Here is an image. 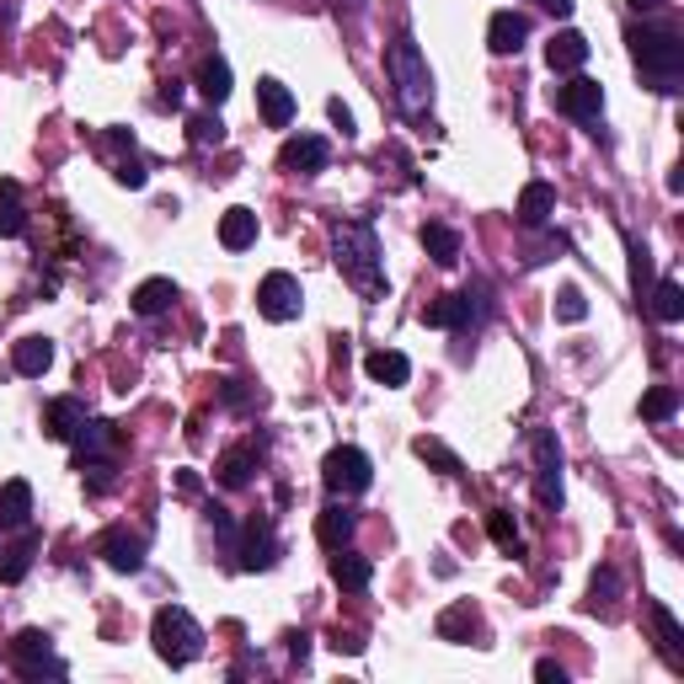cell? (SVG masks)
<instances>
[{
	"mask_svg": "<svg viewBox=\"0 0 684 684\" xmlns=\"http://www.w3.org/2000/svg\"><path fill=\"white\" fill-rule=\"evenodd\" d=\"M332 262L370 306L385 300V257H380V236H374L370 220H337L332 225Z\"/></svg>",
	"mask_w": 684,
	"mask_h": 684,
	"instance_id": "obj_1",
	"label": "cell"
},
{
	"mask_svg": "<svg viewBox=\"0 0 684 684\" xmlns=\"http://www.w3.org/2000/svg\"><path fill=\"white\" fill-rule=\"evenodd\" d=\"M636 70L652 80V91H680L684 80V38L674 27H631L625 33Z\"/></svg>",
	"mask_w": 684,
	"mask_h": 684,
	"instance_id": "obj_2",
	"label": "cell"
},
{
	"mask_svg": "<svg viewBox=\"0 0 684 684\" xmlns=\"http://www.w3.org/2000/svg\"><path fill=\"white\" fill-rule=\"evenodd\" d=\"M385 75H390L396 102H401L407 113H428V108H434V70H428L423 49H418L412 38H396V43L385 49Z\"/></svg>",
	"mask_w": 684,
	"mask_h": 684,
	"instance_id": "obj_3",
	"label": "cell"
},
{
	"mask_svg": "<svg viewBox=\"0 0 684 684\" xmlns=\"http://www.w3.org/2000/svg\"><path fill=\"white\" fill-rule=\"evenodd\" d=\"M150 642H156V658L172 663V669H187L198 652H203V631L187 615L183 605H161L156 621H150Z\"/></svg>",
	"mask_w": 684,
	"mask_h": 684,
	"instance_id": "obj_4",
	"label": "cell"
},
{
	"mask_svg": "<svg viewBox=\"0 0 684 684\" xmlns=\"http://www.w3.org/2000/svg\"><path fill=\"white\" fill-rule=\"evenodd\" d=\"M321 482H326L332 498H359V493H370V482H374L370 455H364L359 444H337V449H326V460H321Z\"/></svg>",
	"mask_w": 684,
	"mask_h": 684,
	"instance_id": "obj_5",
	"label": "cell"
},
{
	"mask_svg": "<svg viewBox=\"0 0 684 684\" xmlns=\"http://www.w3.org/2000/svg\"><path fill=\"white\" fill-rule=\"evenodd\" d=\"M11 663H16L22 680H43V674L60 680L64 674V663L54 658V647H49L43 631H16V636H11Z\"/></svg>",
	"mask_w": 684,
	"mask_h": 684,
	"instance_id": "obj_6",
	"label": "cell"
},
{
	"mask_svg": "<svg viewBox=\"0 0 684 684\" xmlns=\"http://www.w3.org/2000/svg\"><path fill=\"white\" fill-rule=\"evenodd\" d=\"M257 311L268 315V321H295V315L306 311L300 278H295V273H268V278L257 284Z\"/></svg>",
	"mask_w": 684,
	"mask_h": 684,
	"instance_id": "obj_7",
	"label": "cell"
},
{
	"mask_svg": "<svg viewBox=\"0 0 684 684\" xmlns=\"http://www.w3.org/2000/svg\"><path fill=\"white\" fill-rule=\"evenodd\" d=\"M482 315H487L482 289H455V295H438L434 306L423 311V321H428V326H444V332H460V326H476Z\"/></svg>",
	"mask_w": 684,
	"mask_h": 684,
	"instance_id": "obj_8",
	"label": "cell"
},
{
	"mask_svg": "<svg viewBox=\"0 0 684 684\" xmlns=\"http://www.w3.org/2000/svg\"><path fill=\"white\" fill-rule=\"evenodd\" d=\"M535 498L540 508H561V444L551 428L535 434Z\"/></svg>",
	"mask_w": 684,
	"mask_h": 684,
	"instance_id": "obj_9",
	"label": "cell"
},
{
	"mask_svg": "<svg viewBox=\"0 0 684 684\" xmlns=\"http://www.w3.org/2000/svg\"><path fill=\"white\" fill-rule=\"evenodd\" d=\"M326 161H332V145H326L321 134H295V139H284V150H278V166H284L289 177H315V172H326Z\"/></svg>",
	"mask_w": 684,
	"mask_h": 684,
	"instance_id": "obj_10",
	"label": "cell"
},
{
	"mask_svg": "<svg viewBox=\"0 0 684 684\" xmlns=\"http://www.w3.org/2000/svg\"><path fill=\"white\" fill-rule=\"evenodd\" d=\"M119 423H108V418H86V423H80V428H75V438H70V444H75V471H80V465H91V460H113V455H119Z\"/></svg>",
	"mask_w": 684,
	"mask_h": 684,
	"instance_id": "obj_11",
	"label": "cell"
},
{
	"mask_svg": "<svg viewBox=\"0 0 684 684\" xmlns=\"http://www.w3.org/2000/svg\"><path fill=\"white\" fill-rule=\"evenodd\" d=\"M97 557L108 561L113 572H139V567H145V535L128 530V524H113V530H102Z\"/></svg>",
	"mask_w": 684,
	"mask_h": 684,
	"instance_id": "obj_12",
	"label": "cell"
},
{
	"mask_svg": "<svg viewBox=\"0 0 684 684\" xmlns=\"http://www.w3.org/2000/svg\"><path fill=\"white\" fill-rule=\"evenodd\" d=\"M557 108L567 113V119H599L605 113V86L599 80H588V75H572L567 86H557Z\"/></svg>",
	"mask_w": 684,
	"mask_h": 684,
	"instance_id": "obj_13",
	"label": "cell"
},
{
	"mask_svg": "<svg viewBox=\"0 0 684 684\" xmlns=\"http://www.w3.org/2000/svg\"><path fill=\"white\" fill-rule=\"evenodd\" d=\"M236 557H241L247 572H268V567L278 561V535H273V524H268V519H251L247 540L236 546Z\"/></svg>",
	"mask_w": 684,
	"mask_h": 684,
	"instance_id": "obj_14",
	"label": "cell"
},
{
	"mask_svg": "<svg viewBox=\"0 0 684 684\" xmlns=\"http://www.w3.org/2000/svg\"><path fill=\"white\" fill-rule=\"evenodd\" d=\"M353 530H359V519H353L348 502H332V508L315 513V540H321L326 551H343V546L353 540Z\"/></svg>",
	"mask_w": 684,
	"mask_h": 684,
	"instance_id": "obj_15",
	"label": "cell"
},
{
	"mask_svg": "<svg viewBox=\"0 0 684 684\" xmlns=\"http://www.w3.org/2000/svg\"><path fill=\"white\" fill-rule=\"evenodd\" d=\"M38 530H27L22 524V535L11 540V546H0V583H22L27 577V567H33V557H38Z\"/></svg>",
	"mask_w": 684,
	"mask_h": 684,
	"instance_id": "obj_16",
	"label": "cell"
},
{
	"mask_svg": "<svg viewBox=\"0 0 684 684\" xmlns=\"http://www.w3.org/2000/svg\"><path fill=\"white\" fill-rule=\"evenodd\" d=\"M524 38H530V22L519 11H493V22H487V49L493 54H519Z\"/></svg>",
	"mask_w": 684,
	"mask_h": 684,
	"instance_id": "obj_17",
	"label": "cell"
},
{
	"mask_svg": "<svg viewBox=\"0 0 684 684\" xmlns=\"http://www.w3.org/2000/svg\"><path fill=\"white\" fill-rule=\"evenodd\" d=\"M80 423H86V407H80L75 396H54V401L43 407V434L60 438V444H70Z\"/></svg>",
	"mask_w": 684,
	"mask_h": 684,
	"instance_id": "obj_18",
	"label": "cell"
},
{
	"mask_svg": "<svg viewBox=\"0 0 684 684\" xmlns=\"http://www.w3.org/2000/svg\"><path fill=\"white\" fill-rule=\"evenodd\" d=\"M257 108H262V119H268V128H289V119H295V97H289V86L284 80H257Z\"/></svg>",
	"mask_w": 684,
	"mask_h": 684,
	"instance_id": "obj_19",
	"label": "cell"
},
{
	"mask_svg": "<svg viewBox=\"0 0 684 684\" xmlns=\"http://www.w3.org/2000/svg\"><path fill=\"white\" fill-rule=\"evenodd\" d=\"M551 214H557V187L551 183H524V192H519V225L540 231Z\"/></svg>",
	"mask_w": 684,
	"mask_h": 684,
	"instance_id": "obj_20",
	"label": "cell"
},
{
	"mask_svg": "<svg viewBox=\"0 0 684 684\" xmlns=\"http://www.w3.org/2000/svg\"><path fill=\"white\" fill-rule=\"evenodd\" d=\"M546 64H551L557 75L583 70V64H588V38H583V33H572V27H567V33H557V38L546 43Z\"/></svg>",
	"mask_w": 684,
	"mask_h": 684,
	"instance_id": "obj_21",
	"label": "cell"
},
{
	"mask_svg": "<svg viewBox=\"0 0 684 684\" xmlns=\"http://www.w3.org/2000/svg\"><path fill=\"white\" fill-rule=\"evenodd\" d=\"M257 455H262V438H257V444H241V449H225V455H220V482H225L231 493H241V487H251V471H257Z\"/></svg>",
	"mask_w": 684,
	"mask_h": 684,
	"instance_id": "obj_22",
	"label": "cell"
},
{
	"mask_svg": "<svg viewBox=\"0 0 684 684\" xmlns=\"http://www.w3.org/2000/svg\"><path fill=\"white\" fill-rule=\"evenodd\" d=\"M49 364H54V343H49V337H22V343L11 348V370L27 374V380L49 374Z\"/></svg>",
	"mask_w": 684,
	"mask_h": 684,
	"instance_id": "obj_23",
	"label": "cell"
},
{
	"mask_svg": "<svg viewBox=\"0 0 684 684\" xmlns=\"http://www.w3.org/2000/svg\"><path fill=\"white\" fill-rule=\"evenodd\" d=\"M364 370H370L374 385H390V390H396V385H407V380H412V359H407V353H396V348H374L370 359H364Z\"/></svg>",
	"mask_w": 684,
	"mask_h": 684,
	"instance_id": "obj_24",
	"label": "cell"
},
{
	"mask_svg": "<svg viewBox=\"0 0 684 684\" xmlns=\"http://www.w3.org/2000/svg\"><path fill=\"white\" fill-rule=\"evenodd\" d=\"M647 615H652V631H658V652L680 669L684 663V631H680V621H674V610H669V605H647Z\"/></svg>",
	"mask_w": 684,
	"mask_h": 684,
	"instance_id": "obj_25",
	"label": "cell"
},
{
	"mask_svg": "<svg viewBox=\"0 0 684 684\" xmlns=\"http://www.w3.org/2000/svg\"><path fill=\"white\" fill-rule=\"evenodd\" d=\"M370 577H374L370 557H359V551H337V557H332V583H337V588L359 594V588H370Z\"/></svg>",
	"mask_w": 684,
	"mask_h": 684,
	"instance_id": "obj_26",
	"label": "cell"
},
{
	"mask_svg": "<svg viewBox=\"0 0 684 684\" xmlns=\"http://www.w3.org/2000/svg\"><path fill=\"white\" fill-rule=\"evenodd\" d=\"M177 306V284L172 278H145L134 289V315H166Z\"/></svg>",
	"mask_w": 684,
	"mask_h": 684,
	"instance_id": "obj_27",
	"label": "cell"
},
{
	"mask_svg": "<svg viewBox=\"0 0 684 684\" xmlns=\"http://www.w3.org/2000/svg\"><path fill=\"white\" fill-rule=\"evenodd\" d=\"M257 241V214L251 209H225V220H220V247L225 251H247Z\"/></svg>",
	"mask_w": 684,
	"mask_h": 684,
	"instance_id": "obj_28",
	"label": "cell"
},
{
	"mask_svg": "<svg viewBox=\"0 0 684 684\" xmlns=\"http://www.w3.org/2000/svg\"><path fill=\"white\" fill-rule=\"evenodd\" d=\"M198 91H203V102H225L231 97V64L220 60V54H209V60L198 64Z\"/></svg>",
	"mask_w": 684,
	"mask_h": 684,
	"instance_id": "obj_29",
	"label": "cell"
},
{
	"mask_svg": "<svg viewBox=\"0 0 684 684\" xmlns=\"http://www.w3.org/2000/svg\"><path fill=\"white\" fill-rule=\"evenodd\" d=\"M27 231V209H22V183L0 177V236H22Z\"/></svg>",
	"mask_w": 684,
	"mask_h": 684,
	"instance_id": "obj_30",
	"label": "cell"
},
{
	"mask_svg": "<svg viewBox=\"0 0 684 684\" xmlns=\"http://www.w3.org/2000/svg\"><path fill=\"white\" fill-rule=\"evenodd\" d=\"M423 251L434 257L438 268H455L460 262V231H449V225H423Z\"/></svg>",
	"mask_w": 684,
	"mask_h": 684,
	"instance_id": "obj_31",
	"label": "cell"
},
{
	"mask_svg": "<svg viewBox=\"0 0 684 684\" xmlns=\"http://www.w3.org/2000/svg\"><path fill=\"white\" fill-rule=\"evenodd\" d=\"M27 513H33V487L22 476H11L0 487V524H27Z\"/></svg>",
	"mask_w": 684,
	"mask_h": 684,
	"instance_id": "obj_32",
	"label": "cell"
},
{
	"mask_svg": "<svg viewBox=\"0 0 684 684\" xmlns=\"http://www.w3.org/2000/svg\"><path fill=\"white\" fill-rule=\"evenodd\" d=\"M652 315H658L663 326L684 321V284L680 278H658V284H652Z\"/></svg>",
	"mask_w": 684,
	"mask_h": 684,
	"instance_id": "obj_33",
	"label": "cell"
},
{
	"mask_svg": "<svg viewBox=\"0 0 684 684\" xmlns=\"http://www.w3.org/2000/svg\"><path fill=\"white\" fill-rule=\"evenodd\" d=\"M615 594H621L615 567H599L594 583H588V610H594V615H615Z\"/></svg>",
	"mask_w": 684,
	"mask_h": 684,
	"instance_id": "obj_34",
	"label": "cell"
},
{
	"mask_svg": "<svg viewBox=\"0 0 684 684\" xmlns=\"http://www.w3.org/2000/svg\"><path fill=\"white\" fill-rule=\"evenodd\" d=\"M674 412H680V390H674V385H652V390L642 396V418H647V423H669Z\"/></svg>",
	"mask_w": 684,
	"mask_h": 684,
	"instance_id": "obj_35",
	"label": "cell"
},
{
	"mask_svg": "<svg viewBox=\"0 0 684 684\" xmlns=\"http://www.w3.org/2000/svg\"><path fill=\"white\" fill-rule=\"evenodd\" d=\"M487 535L498 540L502 551H513V557L524 551V540H519V524H513V513H508V508H493V513H487Z\"/></svg>",
	"mask_w": 684,
	"mask_h": 684,
	"instance_id": "obj_36",
	"label": "cell"
},
{
	"mask_svg": "<svg viewBox=\"0 0 684 684\" xmlns=\"http://www.w3.org/2000/svg\"><path fill=\"white\" fill-rule=\"evenodd\" d=\"M438 636H444V642H471V636H476V615H471L465 605L444 610V615H438Z\"/></svg>",
	"mask_w": 684,
	"mask_h": 684,
	"instance_id": "obj_37",
	"label": "cell"
},
{
	"mask_svg": "<svg viewBox=\"0 0 684 684\" xmlns=\"http://www.w3.org/2000/svg\"><path fill=\"white\" fill-rule=\"evenodd\" d=\"M625 251H631V289H636V300L652 289V257H647V247L636 241V236H625Z\"/></svg>",
	"mask_w": 684,
	"mask_h": 684,
	"instance_id": "obj_38",
	"label": "cell"
},
{
	"mask_svg": "<svg viewBox=\"0 0 684 684\" xmlns=\"http://www.w3.org/2000/svg\"><path fill=\"white\" fill-rule=\"evenodd\" d=\"M412 455H418V460H434L444 476H460V455H449L438 438H418V444H412Z\"/></svg>",
	"mask_w": 684,
	"mask_h": 684,
	"instance_id": "obj_39",
	"label": "cell"
},
{
	"mask_svg": "<svg viewBox=\"0 0 684 684\" xmlns=\"http://www.w3.org/2000/svg\"><path fill=\"white\" fill-rule=\"evenodd\" d=\"M187 134H192V145H198V150H209V145H225V124H220L214 113H198V119H187Z\"/></svg>",
	"mask_w": 684,
	"mask_h": 684,
	"instance_id": "obj_40",
	"label": "cell"
},
{
	"mask_svg": "<svg viewBox=\"0 0 684 684\" xmlns=\"http://www.w3.org/2000/svg\"><path fill=\"white\" fill-rule=\"evenodd\" d=\"M588 315V300H583V289L577 284H567L557 295V321H583Z\"/></svg>",
	"mask_w": 684,
	"mask_h": 684,
	"instance_id": "obj_41",
	"label": "cell"
},
{
	"mask_svg": "<svg viewBox=\"0 0 684 684\" xmlns=\"http://www.w3.org/2000/svg\"><path fill=\"white\" fill-rule=\"evenodd\" d=\"M119 183H124V187H145V166H139L134 156H128V161H119Z\"/></svg>",
	"mask_w": 684,
	"mask_h": 684,
	"instance_id": "obj_42",
	"label": "cell"
},
{
	"mask_svg": "<svg viewBox=\"0 0 684 684\" xmlns=\"http://www.w3.org/2000/svg\"><path fill=\"white\" fill-rule=\"evenodd\" d=\"M326 113H332V124L343 128V134H353V113L343 108V97H332V102H326Z\"/></svg>",
	"mask_w": 684,
	"mask_h": 684,
	"instance_id": "obj_43",
	"label": "cell"
},
{
	"mask_svg": "<svg viewBox=\"0 0 684 684\" xmlns=\"http://www.w3.org/2000/svg\"><path fill=\"white\" fill-rule=\"evenodd\" d=\"M535 680H546V684H551V680H567V669H561V663H551V658H540V663H535Z\"/></svg>",
	"mask_w": 684,
	"mask_h": 684,
	"instance_id": "obj_44",
	"label": "cell"
},
{
	"mask_svg": "<svg viewBox=\"0 0 684 684\" xmlns=\"http://www.w3.org/2000/svg\"><path fill=\"white\" fill-rule=\"evenodd\" d=\"M540 5H546L551 16H572V5H577V0H540Z\"/></svg>",
	"mask_w": 684,
	"mask_h": 684,
	"instance_id": "obj_45",
	"label": "cell"
},
{
	"mask_svg": "<svg viewBox=\"0 0 684 684\" xmlns=\"http://www.w3.org/2000/svg\"><path fill=\"white\" fill-rule=\"evenodd\" d=\"M631 5H636V11H658L663 0H631Z\"/></svg>",
	"mask_w": 684,
	"mask_h": 684,
	"instance_id": "obj_46",
	"label": "cell"
}]
</instances>
